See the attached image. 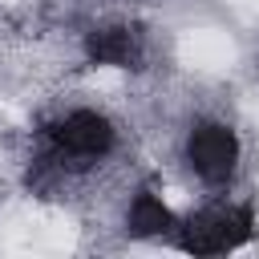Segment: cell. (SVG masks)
<instances>
[{"label": "cell", "instance_id": "1", "mask_svg": "<svg viewBox=\"0 0 259 259\" xmlns=\"http://www.w3.org/2000/svg\"><path fill=\"white\" fill-rule=\"evenodd\" d=\"M251 231H255V214L247 206H206L190 214V223L182 227V247L194 255H219L247 243Z\"/></svg>", "mask_w": 259, "mask_h": 259}, {"label": "cell", "instance_id": "2", "mask_svg": "<svg viewBox=\"0 0 259 259\" xmlns=\"http://www.w3.org/2000/svg\"><path fill=\"white\" fill-rule=\"evenodd\" d=\"M186 162L202 182H227L239 162V138L223 121H198L186 138Z\"/></svg>", "mask_w": 259, "mask_h": 259}, {"label": "cell", "instance_id": "3", "mask_svg": "<svg viewBox=\"0 0 259 259\" xmlns=\"http://www.w3.org/2000/svg\"><path fill=\"white\" fill-rule=\"evenodd\" d=\"M49 138L69 158H101V154L113 150L117 134H113V121L105 113H97V109H73L61 121H53Z\"/></svg>", "mask_w": 259, "mask_h": 259}, {"label": "cell", "instance_id": "4", "mask_svg": "<svg viewBox=\"0 0 259 259\" xmlns=\"http://www.w3.org/2000/svg\"><path fill=\"white\" fill-rule=\"evenodd\" d=\"M142 45H138V32L134 28H121V24H105V28H93L85 36V57L93 65H113V69H130L138 61Z\"/></svg>", "mask_w": 259, "mask_h": 259}, {"label": "cell", "instance_id": "5", "mask_svg": "<svg viewBox=\"0 0 259 259\" xmlns=\"http://www.w3.org/2000/svg\"><path fill=\"white\" fill-rule=\"evenodd\" d=\"M170 227H174V214H170V206H166L158 194L142 190V194L130 202V231H134V235H166Z\"/></svg>", "mask_w": 259, "mask_h": 259}]
</instances>
